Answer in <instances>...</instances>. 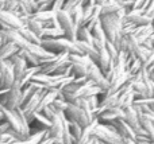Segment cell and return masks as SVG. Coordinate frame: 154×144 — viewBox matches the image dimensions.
I'll return each mask as SVG.
<instances>
[{"instance_id": "obj_2", "label": "cell", "mask_w": 154, "mask_h": 144, "mask_svg": "<svg viewBox=\"0 0 154 144\" xmlns=\"http://www.w3.org/2000/svg\"><path fill=\"white\" fill-rule=\"evenodd\" d=\"M99 22L101 24L107 42L116 46L122 38V22L115 15H100Z\"/></svg>"}, {"instance_id": "obj_27", "label": "cell", "mask_w": 154, "mask_h": 144, "mask_svg": "<svg viewBox=\"0 0 154 144\" xmlns=\"http://www.w3.org/2000/svg\"><path fill=\"white\" fill-rule=\"evenodd\" d=\"M18 3L24 15H31L34 12V0H18Z\"/></svg>"}, {"instance_id": "obj_18", "label": "cell", "mask_w": 154, "mask_h": 144, "mask_svg": "<svg viewBox=\"0 0 154 144\" xmlns=\"http://www.w3.org/2000/svg\"><path fill=\"white\" fill-rule=\"evenodd\" d=\"M134 100H135V96H134L133 92L119 94V97H118V108H120V109H123V110L127 109V108L133 107Z\"/></svg>"}, {"instance_id": "obj_12", "label": "cell", "mask_w": 154, "mask_h": 144, "mask_svg": "<svg viewBox=\"0 0 154 144\" xmlns=\"http://www.w3.org/2000/svg\"><path fill=\"white\" fill-rule=\"evenodd\" d=\"M123 20L130 22V23H133L134 26H149V24L152 23V19L147 18V16L145 15L143 11L139 10V8L133 10L128 13H126V16H125Z\"/></svg>"}, {"instance_id": "obj_44", "label": "cell", "mask_w": 154, "mask_h": 144, "mask_svg": "<svg viewBox=\"0 0 154 144\" xmlns=\"http://www.w3.org/2000/svg\"><path fill=\"white\" fill-rule=\"evenodd\" d=\"M149 40H150V42H152V43H153V45H154V32H153V34H152V35H150Z\"/></svg>"}, {"instance_id": "obj_36", "label": "cell", "mask_w": 154, "mask_h": 144, "mask_svg": "<svg viewBox=\"0 0 154 144\" xmlns=\"http://www.w3.org/2000/svg\"><path fill=\"white\" fill-rule=\"evenodd\" d=\"M154 65V48L152 51H150V54H149V57H147V59L145 61V63H143V67H146V69H149L150 66H153Z\"/></svg>"}, {"instance_id": "obj_54", "label": "cell", "mask_w": 154, "mask_h": 144, "mask_svg": "<svg viewBox=\"0 0 154 144\" xmlns=\"http://www.w3.org/2000/svg\"><path fill=\"white\" fill-rule=\"evenodd\" d=\"M34 1H35V0H34Z\"/></svg>"}, {"instance_id": "obj_32", "label": "cell", "mask_w": 154, "mask_h": 144, "mask_svg": "<svg viewBox=\"0 0 154 144\" xmlns=\"http://www.w3.org/2000/svg\"><path fill=\"white\" fill-rule=\"evenodd\" d=\"M104 50L107 51V54H108V57L111 58V61H112V63H114V61L116 59V57H118V54H119V51H118V48L115 47L112 43H109V42H107L106 43V47H104Z\"/></svg>"}, {"instance_id": "obj_5", "label": "cell", "mask_w": 154, "mask_h": 144, "mask_svg": "<svg viewBox=\"0 0 154 144\" xmlns=\"http://www.w3.org/2000/svg\"><path fill=\"white\" fill-rule=\"evenodd\" d=\"M64 116L68 121L77 123L79 125H81L82 128H85V127L93 120V119H91L81 108L76 107V105H73V104H68L66 109H65V112H64Z\"/></svg>"}, {"instance_id": "obj_29", "label": "cell", "mask_w": 154, "mask_h": 144, "mask_svg": "<svg viewBox=\"0 0 154 144\" xmlns=\"http://www.w3.org/2000/svg\"><path fill=\"white\" fill-rule=\"evenodd\" d=\"M82 4H84L82 0H65L62 11H65V12H68L70 15L77 7H80V5H82Z\"/></svg>"}, {"instance_id": "obj_22", "label": "cell", "mask_w": 154, "mask_h": 144, "mask_svg": "<svg viewBox=\"0 0 154 144\" xmlns=\"http://www.w3.org/2000/svg\"><path fill=\"white\" fill-rule=\"evenodd\" d=\"M24 27H26L27 30H30V31L32 32L34 35H37L38 38H42V32H43V26L41 23H38L37 20H34V19H31V16H30V19L24 23Z\"/></svg>"}, {"instance_id": "obj_6", "label": "cell", "mask_w": 154, "mask_h": 144, "mask_svg": "<svg viewBox=\"0 0 154 144\" xmlns=\"http://www.w3.org/2000/svg\"><path fill=\"white\" fill-rule=\"evenodd\" d=\"M85 77H87V80L89 81L92 85L97 86L101 92H106L107 89L109 88V82L107 81L106 75L100 72V69H99L95 63H92L87 69V75H85Z\"/></svg>"}, {"instance_id": "obj_41", "label": "cell", "mask_w": 154, "mask_h": 144, "mask_svg": "<svg viewBox=\"0 0 154 144\" xmlns=\"http://www.w3.org/2000/svg\"><path fill=\"white\" fill-rule=\"evenodd\" d=\"M89 144H100V142H99L97 139H95V137H92V139H91V142H89Z\"/></svg>"}, {"instance_id": "obj_14", "label": "cell", "mask_w": 154, "mask_h": 144, "mask_svg": "<svg viewBox=\"0 0 154 144\" xmlns=\"http://www.w3.org/2000/svg\"><path fill=\"white\" fill-rule=\"evenodd\" d=\"M57 16L56 12L53 11H45V12H34L31 13V19L37 20L38 23H41L43 27H46L51 20H54Z\"/></svg>"}, {"instance_id": "obj_23", "label": "cell", "mask_w": 154, "mask_h": 144, "mask_svg": "<svg viewBox=\"0 0 154 144\" xmlns=\"http://www.w3.org/2000/svg\"><path fill=\"white\" fill-rule=\"evenodd\" d=\"M69 61H70V63H79L85 67H89L93 63L88 57L81 55V54H69Z\"/></svg>"}, {"instance_id": "obj_25", "label": "cell", "mask_w": 154, "mask_h": 144, "mask_svg": "<svg viewBox=\"0 0 154 144\" xmlns=\"http://www.w3.org/2000/svg\"><path fill=\"white\" fill-rule=\"evenodd\" d=\"M87 69L88 67L82 66L79 63H70V73H72V77L75 78H82L87 75Z\"/></svg>"}, {"instance_id": "obj_10", "label": "cell", "mask_w": 154, "mask_h": 144, "mask_svg": "<svg viewBox=\"0 0 154 144\" xmlns=\"http://www.w3.org/2000/svg\"><path fill=\"white\" fill-rule=\"evenodd\" d=\"M23 27L22 22L15 15L7 12V11H0V28L2 30H19Z\"/></svg>"}, {"instance_id": "obj_15", "label": "cell", "mask_w": 154, "mask_h": 144, "mask_svg": "<svg viewBox=\"0 0 154 144\" xmlns=\"http://www.w3.org/2000/svg\"><path fill=\"white\" fill-rule=\"evenodd\" d=\"M122 8V0H108L104 5H101V15H114Z\"/></svg>"}, {"instance_id": "obj_45", "label": "cell", "mask_w": 154, "mask_h": 144, "mask_svg": "<svg viewBox=\"0 0 154 144\" xmlns=\"http://www.w3.org/2000/svg\"><path fill=\"white\" fill-rule=\"evenodd\" d=\"M149 108H150V109H152V112L154 113V100H153V102H152V104L149 105Z\"/></svg>"}, {"instance_id": "obj_21", "label": "cell", "mask_w": 154, "mask_h": 144, "mask_svg": "<svg viewBox=\"0 0 154 144\" xmlns=\"http://www.w3.org/2000/svg\"><path fill=\"white\" fill-rule=\"evenodd\" d=\"M18 31V34L20 35L22 38H23L26 42H29V43H32V45H39L41 43V38H38L37 35H34L30 30H27L26 27H22V28H19V30H16Z\"/></svg>"}, {"instance_id": "obj_35", "label": "cell", "mask_w": 154, "mask_h": 144, "mask_svg": "<svg viewBox=\"0 0 154 144\" xmlns=\"http://www.w3.org/2000/svg\"><path fill=\"white\" fill-rule=\"evenodd\" d=\"M143 12H145V15H146L147 18H150L153 20V19H154V0L150 1V4L147 5V8L143 11Z\"/></svg>"}, {"instance_id": "obj_52", "label": "cell", "mask_w": 154, "mask_h": 144, "mask_svg": "<svg viewBox=\"0 0 154 144\" xmlns=\"http://www.w3.org/2000/svg\"><path fill=\"white\" fill-rule=\"evenodd\" d=\"M0 109H2V105H0Z\"/></svg>"}, {"instance_id": "obj_3", "label": "cell", "mask_w": 154, "mask_h": 144, "mask_svg": "<svg viewBox=\"0 0 154 144\" xmlns=\"http://www.w3.org/2000/svg\"><path fill=\"white\" fill-rule=\"evenodd\" d=\"M39 46L50 54H60V53H68V54H81L75 45V42H70L66 38H60V39H41ZM82 55V54H81Z\"/></svg>"}, {"instance_id": "obj_40", "label": "cell", "mask_w": 154, "mask_h": 144, "mask_svg": "<svg viewBox=\"0 0 154 144\" xmlns=\"http://www.w3.org/2000/svg\"><path fill=\"white\" fill-rule=\"evenodd\" d=\"M39 144H54V140L53 139H45V140H42Z\"/></svg>"}, {"instance_id": "obj_31", "label": "cell", "mask_w": 154, "mask_h": 144, "mask_svg": "<svg viewBox=\"0 0 154 144\" xmlns=\"http://www.w3.org/2000/svg\"><path fill=\"white\" fill-rule=\"evenodd\" d=\"M50 7H51V4L48 1V0H35L34 1V12H45V11H50Z\"/></svg>"}, {"instance_id": "obj_4", "label": "cell", "mask_w": 154, "mask_h": 144, "mask_svg": "<svg viewBox=\"0 0 154 144\" xmlns=\"http://www.w3.org/2000/svg\"><path fill=\"white\" fill-rule=\"evenodd\" d=\"M92 137L103 144H125V140L118 135L112 124H97L92 132Z\"/></svg>"}, {"instance_id": "obj_19", "label": "cell", "mask_w": 154, "mask_h": 144, "mask_svg": "<svg viewBox=\"0 0 154 144\" xmlns=\"http://www.w3.org/2000/svg\"><path fill=\"white\" fill-rule=\"evenodd\" d=\"M32 124H35V125L38 127L37 128L38 131H48V129L50 128V125H51V121L48 120L42 113H35L34 119H32V123L30 124V127H31Z\"/></svg>"}, {"instance_id": "obj_47", "label": "cell", "mask_w": 154, "mask_h": 144, "mask_svg": "<svg viewBox=\"0 0 154 144\" xmlns=\"http://www.w3.org/2000/svg\"><path fill=\"white\" fill-rule=\"evenodd\" d=\"M150 26H152V28H153V31H154V19L152 20V23H150Z\"/></svg>"}, {"instance_id": "obj_50", "label": "cell", "mask_w": 154, "mask_h": 144, "mask_svg": "<svg viewBox=\"0 0 154 144\" xmlns=\"http://www.w3.org/2000/svg\"><path fill=\"white\" fill-rule=\"evenodd\" d=\"M0 144H12V143H0Z\"/></svg>"}, {"instance_id": "obj_30", "label": "cell", "mask_w": 154, "mask_h": 144, "mask_svg": "<svg viewBox=\"0 0 154 144\" xmlns=\"http://www.w3.org/2000/svg\"><path fill=\"white\" fill-rule=\"evenodd\" d=\"M91 35H92L93 39H100V40H107L106 37H104V32H103V28H101V24L100 22H97V23L95 24V26L91 28Z\"/></svg>"}, {"instance_id": "obj_38", "label": "cell", "mask_w": 154, "mask_h": 144, "mask_svg": "<svg viewBox=\"0 0 154 144\" xmlns=\"http://www.w3.org/2000/svg\"><path fill=\"white\" fill-rule=\"evenodd\" d=\"M133 1H134V10H137V8L141 10L142 5H143V3L146 1V0H133Z\"/></svg>"}, {"instance_id": "obj_16", "label": "cell", "mask_w": 154, "mask_h": 144, "mask_svg": "<svg viewBox=\"0 0 154 144\" xmlns=\"http://www.w3.org/2000/svg\"><path fill=\"white\" fill-rule=\"evenodd\" d=\"M60 38H65V32L61 27H48L43 28L41 39H60Z\"/></svg>"}, {"instance_id": "obj_43", "label": "cell", "mask_w": 154, "mask_h": 144, "mask_svg": "<svg viewBox=\"0 0 154 144\" xmlns=\"http://www.w3.org/2000/svg\"><path fill=\"white\" fill-rule=\"evenodd\" d=\"M125 140V144H137L134 140H130V139H123Z\"/></svg>"}, {"instance_id": "obj_48", "label": "cell", "mask_w": 154, "mask_h": 144, "mask_svg": "<svg viewBox=\"0 0 154 144\" xmlns=\"http://www.w3.org/2000/svg\"><path fill=\"white\" fill-rule=\"evenodd\" d=\"M48 1H49V3H50V4H53V3H54V1H56V0H48Z\"/></svg>"}, {"instance_id": "obj_42", "label": "cell", "mask_w": 154, "mask_h": 144, "mask_svg": "<svg viewBox=\"0 0 154 144\" xmlns=\"http://www.w3.org/2000/svg\"><path fill=\"white\" fill-rule=\"evenodd\" d=\"M4 4L5 0H0V11H4Z\"/></svg>"}, {"instance_id": "obj_26", "label": "cell", "mask_w": 154, "mask_h": 144, "mask_svg": "<svg viewBox=\"0 0 154 144\" xmlns=\"http://www.w3.org/2000/svg\"><path fill=\"white\" fill-rule=\"evenodd\" d=\"M68 124H69V132H70V135H72V137L75 139V142L77 144V142H79L80 137H81L82 127L79 125L77 123H73V121H68Z\"/></svg>"}, {"instance_id": "obj_34", "label": "cell", "mask_w": 154, "mask_h": 144, "mask_svg": "<svg viewBox=\"0 0 154 144\" xmlns=\"http://www.w3.org/2000/svg\"><path fill=\"white\" fill-rule=\"evenodd\" d=\"M64 3L65 0H56V1L51 4L50 7V11H53V12H60V11H62V8H64Z\"/></svg>"}, {"instance_id": "obj_13", "label": "cell", "mask_w": 154, "mask_h": 144, "mask_svg": "<svg viewBox=\"0 0 154 144\" xmlns=\"http://www.w3.org/2000/svg\"><path fill=\"white\" fill-rule=\"evenodd\" d=\"M112 125L115 127L118 135H119L122 139H130V140L135 139V134H134V131L125 123V121H123V119L122 120H116L115 123H112Z\"/></svg>"}, {"instance_id": "obj_33", "label": "cell", "mask_w": 154, "mask_h": 144, "mask_svg": "<svg viewBox=\"0 0 154 144\" xmlns=\"http://www.w3.org/2000/svg\"><path fill=\"white\" fill-rule=\"evenodd\" d=\"M85 100H87V102H88V105H89V108H91V110H92V112L99 108V97L97 96L87 97Z\"/></svg>"}, {"instance_id": "obj_49", "label": "cell", "mask_w": 154, "mask_h": 144, "mask_svg": "<svg viewBox=\"0 0 154 144\" xmlns=\"http://www.w3.org/2000/svg\"><path fill=\"white\" fill-rule=\"evenodd\" d=\"M153 97H154V82H153Z\"/></svg>"}, {"instance_id": "obj_9", "label": "cell", "mask_w": 154, "mask_h": 144, "mask_svg": "<svg viewBox=\"0 0 154 144\" xmlns=\"http://www.w3.org/2000/svg\"><path fill=\"white\" fill-rule=\"evenodd\" d=\"M15 77H14L12 65L10 61H0V89H10L12 86Z\"/></svg>"}, {"instance_id": "obj_53", "label": "cell", "mask_w": 154, "mask_h": 144, "mask_svg": "<svg viewBox=\"0 0 154 144\" xmlns=\"http://www.w3.org/2000/svg\"><path fill=\"white\" fill-rule=\"evenodd\" d=\"M100 144H103V143H100Z\"/></svg>"}, {"instance_id": "obj_37", "label": "cell", "mask_w": 154, "mask_h": 144, "mask_svg": "<svg viewBox=\"0 0 154 144\" xmlns=\"http://www.w3.org/2000/svg\"><path fill=\"white\" fill-rule=\"evenodd\" d=\"M11 129V127H10V124L7 123V121H0V135H3V134H7L8 131Z\"/></svg>"}, {"instance_id": "obj_17", "label": "cell", "mask_w": 154, "mask_h": 144, "mask_svg": "<svg viewBox=\"0 0 154 144\" xmlns=\"http://www.w3.org/2000/svg\"><path fill=\"white\" fill-rule=\"evenodd\" d=\"M18 46H15L14 43H3L0 47V61H7L10 59L14 54L18 53Z\"/></svg>"}, {"instance_id": "obj_46", "label": "cell", "mask_w": 154, "mask_h": 144, "mask_svg": "<svg viewBox=\"0 0 154 144\" xmlns=\"http://www.w3.org/2000/svg\"><path fill=\"white\" fill-rule=\"evenodd\" d=\"M4 119H3V113H2V109H0V121H3Z\"/></svg>"}, {"instance_id": "obj_28", "label": "cell", "mask_w": 154, "mask_h": 144, "mask_svg": "<svg viewBox=\"0 0 154 144\" xmlns=\"http://www.w3.org/2000/svg\"><path fill=\"white\" fill-rule=\"evenodd\" d=\"M70 18H72V22L75 24L76 28L79 27H82V5L77 7L72 13H70Z\"/></svg>"}, {"instance_id": "obj_20", "label": "cell", "mask_w": 154, "mask_h": 144, "mask_svg": "<svg viewBox=\"0 0 154 144\" xmlns=\"http://www.w3.org/2000/svg\"><path fill=\"white\" fill-rule=\"evenodd\" d=\"M37 73H39V67H27L26 70H24V73L20 75V78L19 80H16L19 84H20L22 88H24L26 85H29L30 82H31L32 77H34Z\"/></svg>"}, {"instance_id": "obj_11", "label": "cell", "mask_w": 154, "mask_h": 144, "mask_svg": "<svg viewBox=\"0 0 154 144\" xmlns=\"http://www.w3.org/2000/svg\"><path fill=\"white\" fill-rule=\"evenodd\" d=\"M123 116H125L123 109H120V108H112V109L103 110L96 120L99 121V124H104L106 125V124L115 123L116 120H122Z\"/></svg>"}, {"instance_id": "obj_7", "label": "cell", "mask_w": 154, "mask_h": 144, "mask_svg": "<svg viewBox=\"0 0 154 144\" xmlns=\"http://www.w3.org/2000/svg\"><path fill=\"white\" fill-rule=\"evenodd\" d=\"M57 22H58L60 27L64 30L65 38H66L68 40H70V42H76L77 28L75 27V24H73L72 18H70L69 13L65 12V11H60V12H57Z\"/></svg>"}, {"instance_id": "obj_39", "label": "cell", "mask_w": 154, "mask_h": 144, "mask_svg": "<svg viewBox=\"0 0 154 144\" xmlns=\"http://www.w3.org/2000/svg\"><path fill=\"white\" fill-rule=\"evenodd\" d=\"M107 1H108V0H93V4H95V5H99V7H101V5H104Z\"/></svg>"}, {"instance_id": "obj_24", "label": "cell", "mask_w": 154, "mask_h": 144, "mask_svg": "<svg viewBox=\"0 0 154 144\" xmlns=\"http://www.w3.org/2000/svg\"><path fill=\"white\" fill-rule=\"evenodd\" d=\"M76 40H80V42H85L88 45L92 43V35L88 31L85 27H79L76 31Z\"/></svg>"}, {"instance_id": "obj_51", "label": "cell", "mask_w": 154, "mask_h": 144, "mask_svg": "<svg viewBox=\"0 0 154 144\" xmlns=\"http://www.w3.org/2000/svg\"><path fill=\"white\" fill-rule=\"evenodd\" d=\"M0 139H2V135H0Z\"/></svg>"}, {"instance_id": "obj_1", "label": "cell", "mask_w": 154, "mask_h": 144, "mask_svg": "<svg viewBox=\"0 0 154 144\" xmlns=\"http://www.w3.org/2000/svg\"><path fill=\"white\" fill-rule=\"evenodd\" d=\"M2 113H3V119L4 121H7L10 124L11 129L15 131L18 135H20L22 139H27L30 136V131H31V127L29 125L27 120L24 119L23 112H22L20 108L15 110H8L5 108H2Z\"/></svg>"}, {"instance_id": "obj_8", "label": "cell", "mask_w": 154, "mask_h": 144, "mask_svg": "<svg viewBox=\"0 0 154 144\" xmlns=\"http://www.w3.org/2000/svg\"><path fill=\"white\" fill-rule=\"evenodd\" d=\"M45 93H46L45 89H43V90H38L37 93H35L34 96H32L31 98H30L29 101L20 108L22 112H23L24 119H26L27 123H29V125L32 123V119H34L35 113H37V109H38V104H39L41 98H42V96Z\"/></svg>"}]
</instances>
